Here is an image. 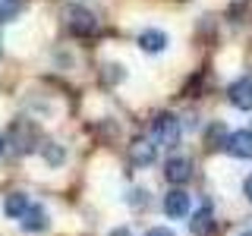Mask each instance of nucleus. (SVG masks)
<instances>
[{
  "mask_svg": "<svg viewBox=\"0 0 252 236\" xmlns=\"http://www.w3.org/2000/svg\"><path fill=\"white\" fill-rule=\"evenodd\" d=\"M6 145H13L16 154H32L35 148H41L44 142L38 139V126L32 120H13L10 123V136H6Z\"/></svg>",
  "mask_w": 252,
  "mask_h": 236,
  "instance_id": "obj_1",
  "label": "nucleus"
},
{
  "mask_svg": "<svg viewBox=\"0 0 252 236\" xmlns=\"http://www.w3.org/2000/svg\"><path fill=\"white\" fill-rule=\"evenodd\" d=\"M180 120L173 114H155V120H152V139H155V145H164V148H173L180 142Z\"/></svg>",
  "mask_w": 252,
  "mask_h": 236,
  "instance_id": "obj_2",
  "label": "nucleus"
},
{
  "mask_svg": "<svg viewBox=\"0 0 252 236\" xmlns=\"http://www.w3.org/2000/svg\"><path fill=\"white\" fill-rule=\"evenodd\" d=\"M63 19H66V29L73 31L76 38L94 35V29H98V19H94V13L85 10V6H79V3H69L66 10H63Z\"/></svg>",
  "mask_w": 252,
  "mask_h": 236,
  "instance_id": "obj_3",
  "label": "nucleus"
},
{
  "mask_svg": "<svg viewBox=\"0 0 252 236\" xmlns=\"http://www.w3.org/2000/svg\"><path fill=\"white\" fill-rule=\"evenodd\" d=\"M155 157H158V145H155V139L139 136V139H132V142H129V161L136 164V167H148V164H155Z\"/></svg>",
  "mask_w": 252,
  "mask_h": 236,
  "instance_id": "obj_4",
  "label": "nucleus"
},
{
  "mask_svg": "<svg viewBox=\"0 0 252 236\" xmlns=\"http://www.w3.org/2000/svg\"><path fill=\"white\" fill-rule=\"evenodd\" d=\"M189 177H192V161H189V157L177 154V157H170V161L164 164V179L173 183L177 189L183 186V183H189Z\"/></svg>",
  "mask_w": 252,
  "mask_h": 236,
  "instance_id": "obj_5",
  "label": "nucleus"
},
{
  "mask_svg": "<svg viewBox=\"0 0 252 236\" xmlns=\"http://www.w3.org/2000/svg\"><path fill=\"white\" fill-rule=\"evenodd\" d=\"M227 98L236 110H252V76H243L227 88Z\"/></svg>",
  "mask_w": 252,
  "mask_h": 236,
  "instance_id": "obj_6",
  "label": "nucleus"
},
{
  "mask_svg": "<svg viewBox=\"0 0 252 236\" xmlns=\"http://www.w3.org/2000/svg\"><path fill=\"white\" fill-rule=\"evenodd\" d=\"M227 151L233 157H243V161H252V129H236L227 139Z\"/></svg>",
  "mask_w": 252,
  "mask_h": 236,
  "instance_id": "obj_7",
  "label": "nucleus"
},
{
  "mask_svg": "<svg viewBox=\"0 0 252 236\" xmlns=\"http://www.w3.org/2000/svg\"><path fill=\"white\" fill-rule=\"evenodd\" d=\"M164 214L173 217V220L189 214V195L183 192V189H170V192L164 195Z\"/></svg>",
  "mask_w": 252,
  "mask_h": 236,
  "instance_id": "obj_8",
  "label": "nucleus"
},
{
  "mask_svg": "<svg viewBox=\"0 0 252 236\" xmlns=\"http://www.w3.org/2000/svg\"><path fill=\"white\" fill-rule=\"evenodd\" d=\"M19 227H22L26 233H41L44 227H47V214H44V208H41V205H32L26 214L19 217Z\"/></svg>",
  "mask_w": 252,
  "mask_h": 236,
  "instance_id": "obj_9",
  "label": "nucleus"
},
{
  "mask_svg": "<svg viewBox=\"0 0 252 236\" xmlns=\"http://www.w3.org/2000/svg\"><path fill=\"white\" fill-rule=\"evenodd\" d=\"M139 47L145 54H161L164 47H167V35H164L161 29H145L139 35Z\"/></svg>",
  "mask_w": 252,
  "mask_h": 236,
  "instance_id": "obj_10",
  "label": "nucleus"
},
{
  "mask_svg": "<svg viewBox=\"0 0 252 236\" xmlns=\"http://www.w3.org/2000/svg\"><path fill=\"white\" fill-rule=\"evenodd\" d=\"M189 230H192V236H211V230H215V214H211V208L195 211L192 220H189Z\"/></svg>",
  "mask_w": 252,
  "mask_h": 236,
  "instance_id": "obj_11",
  "label": "nucleus"
},
{
  "mask_svg": "<svg viewBox=\"0 0 252 236\" xmlns=\"http://www.w3.org/2000/svg\"><path fill=\"white\" fill-rule=\"evenodd\" d=\"M29 208H32V202H29L26 192H13L10 199H6V205H3V211H6L10 217H22Z\"/></svg>",
  "mask_w": 252,
  "mask_h": 236,
  "instance_id": "obj_12",
  "label": "nucleus"
},
{
  "mask_svg": "<svg viewBox=\"0 0 252 236\" xmlns=\"http://www.w3.org/2000/svg\"><path fill=\"white\" fill-rule=\"evenodd\" d=\"M41 157L51 167H60L63 161H66V151H63V145H57V142H44L41 145Z\"/></svg>",
  "mask_w": 252,
  "mask_h": 236,
  "instance_id": "obj_13",
  "label": "nucleus"
},
{
  "mask_svg": "<svg viewBox=\"0 0 252 236\" xmlns=\"http://www.w3.org/2000/svg\"><path fill=\"white\" fill-rule=\"evenodd\" d=\"M227 139H230V132H227L220 123L208 126V132H205V142H208V148H227Z\"/></svg>",
  "mask_w": 252,
  "mask_h": 236,
  "instance_id": "obj_14",
  "label": "nucleus"
},
{
  "mask_svg": "<svg viewBox=\"0 0 252 236\" xmlns=\"http://www.w3.org/2000/svg\"><path fill=\"white\" fill-rule=\"evenodd\" d=\"M22 10H26L22 0H0V22H13Z\"/></svg>",
  "mask_w": 252,
  "mask_h": 236,
  "instance_id": "obj_15",
  "label": "nucleus"
},
{
  "mask_svg": "<svg viewBox=\"0 0 252 236\" xmlns=\"http://www.w3.org/2000/svg\"><path fill=\"white\" fill-rule=\"evenodd\" d=\"M129 205L142 208V205H145V192H142V189H132V192H129Z\"/></svg>",
  "mask_w": 252,
  "mask_h": 236,
  "instance_id": "obj_16",
  "label": "nucleus"
},
{
  "mask_svg": "<svg viewBox=\"0 0 252 236\" xmlns=\"http://www.w3.org/2000/svg\"><path fill=\"white\" fill-rule=\"evenodd\" d=\"M145 236H177L173 230H167V227H152V230H148Z\"/></svg>",
  "mask_w": 252,
  "mask_h": 236,
  "instance_id": "obj_17",
  "label": "nucleus"
},
{
  "mask_svg": "<svg viewBox=\"0 0 252 236\" xmlns=\"http://www.w3.org/2000/svg\"><path fill=\"white\" fill-rule=\"evenodd\" d=\"M243 195H246V199L252 202V173H249L246 179H243Z\"/></svg>",
  "mask_w": 252,
  "mask_h": 236,
  "instance_id": "obj_18",
  "label": "nucleus"
},
{
  "mask_svg": "<svg viewBox=\"0 0 252 236\" xmlns=\"http://www.w3.org/2000/svg\"><path fill=\"white\" fill-rule=\"evenodd\" d=\"M110 236H132V233L126 230V227H117V230H110Z\"/></svg>",
  "mask_w": 252,
  "mask_h": 236,
  "instance_id": "obj_19",
  "label": "nucleus"
},
{
  "mask_svg": "<svg viewBox=\"0 0 252 236\" xmlns=\"http://www.w3.org/2000/svg\"><path fill=\"white\" fill-rule=\"evenodd\" d=\"M240 236H252V227H246V230H243V233H240Z\"/></svg>",
  "mask_w": 252,
  "mask_h": 236,
  "instance_id": "obj_20",
  "label": "nucleus"
},
{
  "mask_svg": "<svg viewBox=\"0 0 252 236\" xmlns=\"http://www.w3.org/2000/svg\"><path fill=\"white\" fill-rule=\"evenodd\" d=\"M3 148H6V139H0V154H3Z\"/></svg>",
  "mask_w": 252,
  "mask_h": 236,
  "instance_id": "obj_21",
  "label": "nucleus"
}]
</instances>
